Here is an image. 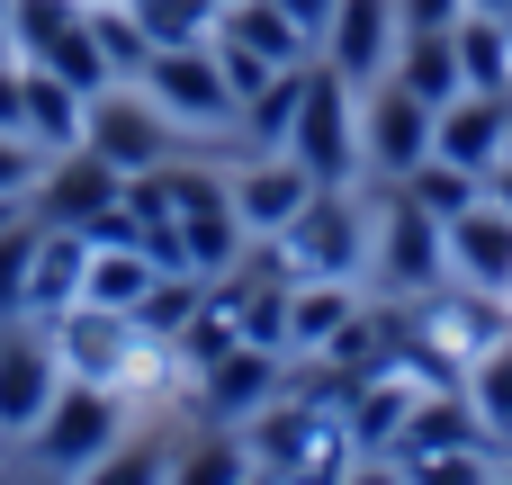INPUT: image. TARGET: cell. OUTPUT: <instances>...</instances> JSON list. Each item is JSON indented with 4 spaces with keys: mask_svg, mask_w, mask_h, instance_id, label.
<instances>
[{
    "mask_svg": "<svg viewBox=\"0 0 512 485\" xmlns=\"http://www.w3.org/2000/svg\"><path fill=\"white\" fill-rule=\"evenodd\" d=\"M279 153H288L315 189H351V180H360V81H342L333 63H306V99H297Z\"/></svg>",
    "mask_w": 512,
    "mask_h": 485,
    "instance_id": "1",
    "label": "cell"
},
{
    "mask_svg": "<svg viewBox=\"0 0 512 485\" xmlns=\"http://www.w3.org/2000/svg\"><path fill=\"white\" fill-rule=\"evenodd\" d=\"M369 279H378V297H432L441 279H450V234H441V216H423L396 180L378 189V207H369Z\"/></svg>",
    "mask_w": 512,
    "mask_h": 485,
    "instance_id": "2",
    "label": "cell"
},
{
    "mask_svg": "<svg viewBox=\"0 0 512 485\" xmlns=\"http://www.w3.org/2000/svg\"><path fill=\"white\" fill-rule=\"evenodd\" d=\"M126 441V387H99V378H72L63 369V387H54V405H45V423L18 441L45 477H81L99 450H117Z\"/></svg>",
    "mask_w": 512,
    "mask_h": 485,
    "instance_id": "3",
    "label": "cell"
},
{
    "mask_svg": "<svg viewBox=\"0 0 512 485\" xmlns=\"http://www.w3.org/2000/svg\"><path fill=\"white\" fill-rule=\"evenodd\" d=\"M270 243L288 261V279H360L369 270V207L351 189H315Z\"/></svg>",
    "mask_w": 512,
    "mask_h": 485,
    "instance_id": "4",
    "label": "cell"
},
{
    "mask_svg": "<svg viewBox=\"0 0 512 485\" xmlns=\"http://www.w3.org/2000/svg\"><path fill=\"white\" fill-rule=\"evenodd\" d=\"M135 81H144V99H153L180 135H225V126H234V90H225L207 36H189V45H153Z\"/></svg>",
    "mask_w": 512,
    "mask_h": 485,
    "instance_id": "5",
    "label": "cell"
},
{
    "mask_svg": "<svg viewBox=\"0 0 512 485\" xmlns=\"http://www.w3.org/2000/svg\"><path fill=\"white\" fill-rule=\"evenodd\" d=\"M171 135H180V126L144 99V81H108V90H90V99H81V144H90V153H108L126 180H135V171H153V162H171Z\"/></svg>",
    "mask_w": 512,
    "mask_h": 485,
    "instance_id": "6",
    "label": "cell"
},
{
    "mask_svg": "<svg viewBox=\"0 0 512 485\" xmlns=\"http://www.w3.org/2000/svg\"><path fill=\"white\" fill-rule=\"evenodd\" d=\"M162 180H171V207H180V252H189V270L198 279H216L225 261H243V216H234V189H225V171H198V162H162Z\"/></svg>",
    "mask_w": 512,
    "mask_h": 485,
    "instance_id": "7",
    "label": "cell"
},
{
    "mask_svg": "<svg viewBox=\"0 0 512 485\" xmlns=\"http://www.w3.org/2000/svg\"><path fill=\"white\" fill-rule=\"evenodd\" d=\"M54 387H63V342H54V324L9 315V324H0V441H27V432L45 423Z\"/></svg>",
    "mask_w": 512,
    "mask_h": 485,
    "instance_id": "8",
    "label": "cell"
},
{
    "mask_svg": "<svg viewBox=\"0 0 512 485\" xmlns=\"http://www.w3.org/2000/svg\"><path fill=\"white\" fill-rule=\"evenodd\" d=\"M432 153V108L405 90V81H369L360 90V171H378V180H405L414 162Z\"/></svg>",
    "mask_w": 512,
    "mask_h": 485,
    "instance_id": "9",
    "label": "cell"
},
{
    "mask_svg": "<svg viewBox=\"0 0 512 485\" xmlns=\"http://www.w3.org/2000/svg\"><path fill=\"white\" fill-rule=\"evenodd\" d=\"M117 198H126V171H117L108 153H90V144L45 153V171H36V189H27V207H36L45 225H99Z\"/></svg>",
    "mask_w": 512,
    "mask_h": 485,
    "instance_id": "10",
    "label": "cell"
},
{
    "mask_svg": "<svg viewBox=\"0 0 512 485\" xmlns=\"http://www.w3.org/2000/svg\"><path fill=\"white\" fill-rule=\"evenodd\" d=\"M279 387H288V360H279V351H261V342H234L216 369H198V378H189V414H198V423L243 432Z\"/></svg>",
    "mask_w": 512,
    "mask_h": 485,
    "instance_id": "11",
    "label": "cell"
},
{
    "mask_svg": "<svg viewBox=\"0 0 512 485\" xmlns=\"http://www.w3.org/2000/svg\"><path fill=\"white\" fill-rule=\"evenodd\" d=\"M396 36H405L396 0H333L324 36H315V63H333L342 81H360V90H369V81L396 63Z\"/></svg>",
    "mask_w": 512,
    "mask_h": 485,
    "instance_id": "12",
    "label": "cell"
},
{
    "mask_svg": "<svg viewBox=\"0 0 512 485\" xmlns=\"http://www.w3.org/2000/svg\"><path fill=\"white\" fill-rule=\"evenodd\" d=\"M432 153H450L468 171H495L512 153V90H459L450 108H432Z\"/></svg>",
    "mask_w": 512,
    "mask_h": 485,
    "instance_id": "13",
    "label": "cell"
},
{
    "mask_svg": "<svg viewBox=\"0 0 512 485\" xmlns=\"http://www.w3.org/2000/svg\"><path fill=\"white\" fill-rule=\"evenodd\" d=\"M450 234V279L459 288H477V297H504L512 306V216L495 198H477L468 216H450L441 225Z\"/></svg>",
    "mask_w": 512,
    "mask_h": 485,
    "instance_id": "14",
    "label": "cell"
},
{
    "mask_svg": "<svg viewBox=\"0 0 512 485\" xmlns=\"http://www.w3.org/2000/svg\"><path fill=\"white\" fill-rule=\"evenodd\" d=\"M225 189H234V216H243V234H279L306 198H315V180L288 162V153H252L243 171H225Z\"/></svg>",
    "mask_w": 512,
    "mask_h": 485,
    "instance_id": "15",
    "label": "cell"
},
{
    "mask_svg": "<svg viewBox=\"0 0 512 485\" xmlns=\"http://www.w3.org/2000/svg\"><path fill=\"white\" fill-rule=\"evenodd\" d=\"M81 270H90V234L81 225H45L36 261H27V324H63L81 306Z\"/></svg>",
    "mask_w": 512,
    "mask_h": 485,
    "instance_id": "16",
    "label": "cell"
},
{
    "mask_svg": "<svg viewBox=\"0 0 512 485\" xmlns=\"http://www.w3.org/2000/svg\"><path fill=\"white\" fill-rule=\"evenodd\" d=\"M387 81H405L423 108H450V99L468 90V72H459V36H450V27H405V36H396Z\"/></svg>",
    "mask_w": 512,
    "mask_h": 485,
    "instance_id": "17",
    "label": "cell"
},
{
    "mask_svg": "<svg viewBox=\"0 0 512 485\" xmlns=\"http://www.w3.org/2000/svg\"><path fill=\"white\" fill-rule=\"evenodd\" d=\"M207 36H225V45L261 54V63H306V54H315V36H306V27H297L279 0H225Z\"/></svg>",
    "mask_w": 512,
    "mask_h": 485,
    "instance_id": "18",
    "label": "cell"
},
{
    "mask_svg": "<svg viewBox=\"0 0 512 485\" xmlns=\"http://www.w3.org/2000/svg\"><path fill=\"white\" fill-rule=\"evenodd\" d=\"M360 306V279H288V360H315Z\"/></svg>",
    "mask_w": 512,
    "mask_h": 485,
    "instance_id": "19",
    "label": "cell"
},
{
    "mask_svg": "<svg viewBox=\"0 0 512 485\" xmlns=\"http://www.w3.org/2000/svg\"><path fill=\"white\" fill-rule=\"evenodd\" d=\"M18 135H27L36 153H63V144H81V90H72L63 72L27 63V108H18Z\"/></svg>",
    "mask_w": 512,
    "mask_h": 485,
    "instance_id": "20",
    "label": "cell"
},
{
    "mask_svg": "<svg viewBox=\"0 0 512 485\" xmlns=\"http://www.w3.org/2000/svg\"><path fill=\"white\" fill-rule=\"evenodd\" d=\"M153 279H162V270H153L135 243H90V270H81V306H117V315H135Z\"/></svg>",
    "mask_w": 512,
    "mask_h": 485,
    "instance_id": "21",
    "label": "cell"
},
{
    "mask_svg": "<svg viewBox=\"0 0 512 485\" xmlns=\"http://www.w3.org/2000/svg\"><path fill=\"white\" fill-rule=\"evenodd\" d=\"M252 477V450H243V432H225V423H198L180 450H171V485H243Z\"/></svg>",
    "mask_w": 512,
    "mask_h": 485,
    "instance_id": "22",
    "label": "cell"
},
{
    "mask_svg": "<svg viewBox=\"0 0 512 485\" xmlns=\"http://www.w3.org/2000/svg\"><path fill=\"white\" fill-rule=\"evenodd\" d=\"M396 189H405L423 216H441V225H450V216H468V207L486 198V171H468V162H450V153H423Z\"/></svg>",
    "mask_w": 512,
    "mask_h": 485,
    "instance_id": "23",
    "label": "cell"
},
{
    "mask_svg": "<svg viewBox=\"0 0 512 485\" xmlns=\"http://www.w3.org/2000/svg\"><path fill=\"white\" fill-rule=\"evenodd\" d=\"M459 396L477 405V423H486V441H495V450H512V333L495 342V351H477V360H468V378H459Z\"/></svg>",
    "mask_w": 512,
    "mask_h": 485,
    "instance_id": "24",
    "label": "cell"
},
{
    "mask_svg": "<svg viewBox=\"0 0 512 485\" xmlns=\"http://www.w3.org/2000/svg\"><path fill=\"white\" fill-rule=\"evenodd\" d=\"M450 36H459V72H468V90H512V18L468 9Z\"/></svg>",
    "mask_w": 512,
    "mask_h": 485,
    "instance_id": "25",
    "label": "cell"
},
{
    "mask_svg": "<svg viewBox=\"0 0 512 485\" xmlns=\"http://www.w3.org/2000/svg\"><path fill=\"white\" fill-rule=\"evenodd\" d=\"M72 485H171V441H153V432L135 441V432H126L117 450H99Z\"/></svg>",
    "mask_w": 512,
    "mask_h": 485,
    "instance_id": "26",
    "label": "cell"
},
{
    "mask_svg": "<svg viewBox=\"0 0 512 485\" xmlns=\"http://www.w3.org/2000/svg\"><path fill=\"white\" fill-rule=\"evenodd\" d=\"M36 243H45V216L18 207V216L0 225V324L27 315V261H36Z\"/></svg>",
    "mask_w": 512,
    "mask_h": 485,
    "instance_id": "27",
    "label": "cell"
},
{
    "mask_svg": "<svg viewBox=\"0 0 512 485\" xmlns=\"http://www.w3.org/2000/svg\"><path fill=\"white\" fill-rule=\"evenodd\" d=\"M90 36H99V54H108V72H117V81H135V72H144V54H153V36H144V18H135L126 0H99V9H90Z\"/></svg>",
    "mask_w": 512,
    "mask_h": 485,
    "instance_id": "28",
    "label": "cell"
},
{
    "mask_svg": "<svg viewBox=\"0 0 512 485\" xmlns=\"http://www.w3.org/2000/svg\"><path fill=\"white\" fill-rule=\"evenodd\" d=\"M414 485H504V450L495 441H468V450H432V459H405Z\"/></svg>",
    "mask_w": 512,
    "mask_h": 485,
    "instance_id": "29",
    "label": "cell"
},
{
    "mask_svg": "<svg viewBox=\"0 0 512 485\" xmlns=\"http://www.w3.org/2000/svg\"><path fill=\"white\" fill-rule=\"evenodd\" d=\"M135 18H144V36L153 45H189V36H207L216 27V0H126Z\"/></svg>",
    "mask_w": 512,
    "mask_h": 485,
    "instance_id": "30",
    "label": "cell"
},
{
    "mask_svg": "<svg viewBox=\"0 0 512 485\" xmlns=\"http://www.w3.org/2000/svg\"><path fill=\"white\" fill-rule=\"evenodd\" d=\"M396 18H405V27H459L468 0H396Z\"/></svg>",
    "mask_w": 512,
    "mask_h": 485,
    "instance_id": "31",
    "label": "cell"
},
{
    "mask_svg": "<svg viewBox=\"0 0 512 485\" xmlns=\"http://www.w3.org/2000/svg\"><path fill=\"white\" fill-rule=\"evenodd\" d=\"M342 485H414V477H405V459H351Z\"/></svg>",
    "mask_w": 512,
    "mask_h": 485,
    "instance_id": "32",
    "label": "cell"
},
{
    "mask_svg": "<svg viewBox=\"0 0 512 485\" xmlns=\"http://www.w3.org/2000/svg\"><path fill=\"white\" fill-rule=\"evenodd\" d=\"M279 9H288V18H297L306 36H324V18H333V0H279Z\"/></svg>",
    "mask_w": 512,
    "mask_h": 485,
    "instance_id": "33",
    "label": "cell"
},
{
    "mask_svg": "<svg viewBox=\"0 0 512 485\" xmlns=\"http://www.w3.org/2000/svg\"><path fill=\"white\" fill-rule=\"evenodd\" d=\"M486 198H495V207H504V216H512V153H504V162H495V171H486Z\"/></svg>",
    "mask_w": 512,
    "mask_h": 485,
    "instance_id": "34",
    "label": "cell"
},
{
    "mask_svg": "<svg viewBox=\"0 0 512 485\" xmlns=\"http://www.w3.org/2000/svg\"><path fill=\"white\" fill-rule=\"evenodd\" d=\"M243 485H288V477H279V468H261V459H252V477H243Z\"/></svg>",
    "mask_w": 512,
    "mask_h": 485,
    "instance_id": "35",
    "label": "cell"
},
{
    "mask_svg": "<svg viewBox=\"0 0 512 485\" xmlns=\"http://www.w3.org/2000/svg\"><path fill=\"white\" fill-rule=\"evenodd\" d=\"M468 9H486V18H512V0H468Z\"/></svg>",
    "mask_w": 512,
    "mask_h": 485,
    "instance_id": "36",
    "label": "cell"
},
{
    "mask_svg": "<svg viewBox=\"0 0 512 485\" xmlns=\"http://www.w3.org/2000/svg\"><path fill=\"white\" fill-rule=\"evenodd\" d=\"M18 207H27V198H9V189H0V225H9V216H18Z\"/></svg>",
    "mask_w": 512,
    "mask_h": 485,
    "instance_id": "37",
    "label": "cell"
},
{
    "mask_svg": "<svg viewBox=\"0 0 512 485\" xmlns=\"http://www.w3.org/2000/svg\"><path fill=\"white\" fill-rule=\"evenodd\" d=\"M0 54H18V45H9V18H0Z\"/></svg>",
    "mask_w": 512,
    "mask_h": 485,
    "instance_id": "38",
    "label": "cell"
},
{
    "mask_svg": "<svg viewBox=\"0 0 512 485\" xmlns=\"http://www.w3.org/2000/svg\"><path fill=\"white\" fill-rule=\"evenodd\" d=\"M36 485H72V477H36Z\"/></svg>",
    "mask_w": 512,
    "mask_h": 485,
    "instance_id": "39",
    "label": "cell"
},
{
    "mask_svg": "<svg viewBox=\"0 0 512 485\" xmlns=\"http://www.w3.org/2000/svg\"><path fill=\"white\" fill-rule=\"evenodd\" d=\"M504 485H512V450H504Z\"/></svg>",
    "mask_w": 512,
    "mask_h": 485,
    "instance_id": "40",
    "label": "cell"
},
{
    "mask_svg": "<svg viewBox=\"0 0 512 485\" xmlns=\"http://www.w3.org/2000/svg\"><path fill=\"white\" fill-rule=\"evenodd\" d=\"M0 18H9V0H0Z\"/></svg>",
    "mask_w": 512,
    "mask_h": 485,
    "instance_id": "41",
    "label": "cell"
},
{
    "mask_svg": "<svg viewBox=\"0 0 512 485\" xmlns=\"http://www.w3.org/2000/svg\"><path fill=\"white\" fill-rule=\"evenodd\" d=\"M216 9H225V0H216Z\"/></svg>",
    "mask_w": 512,
    "mask_h": 485,
    "instance_id": "42",
    "label": "cell"
}]
</instances>
